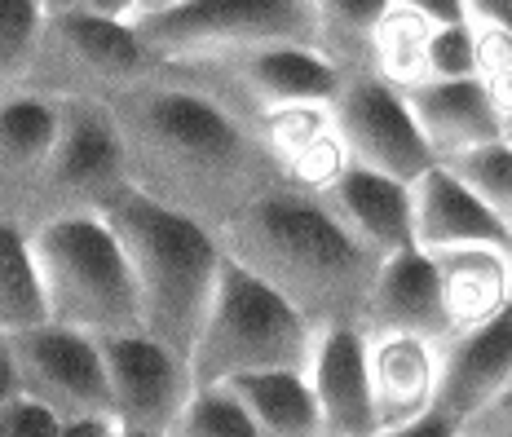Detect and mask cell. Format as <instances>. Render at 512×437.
<instances>
[{
	"label": "cell",
	"instance_id": "cell-12",
	"mask_svg": "<svg viewBox=\"0 0 512 437\" xmlns=\"http://www.w3.org/2000/svg\"><path fill=\"white\" fill-rule=\"evenodd\" d=\"M98 345H102V362H106V389H111L115 429L151 433V437L173 433L186 402L195 398L190 362L142 332L106 336Z\"/></svg>",
	"mask_w": 512,
	"mask_h": 437
},
{
	"label": "cell",
	"instance_id": "cell-3",
	"mask_svg": "<svg viewBox=\"0 0 512 437\" xmlns=\"http://www.w3.org/2000/svg\"><path fill=\"white\" fill-rule=\"evenodd\" d=\"M106 221L120 239L128 270H133L142 336L159 340L164 349L190 362L217 279L226 270V252H221L217 234L151 204L137 190Z\"/></svg>",
	"mask_w": 512,
	"mask_h": 437
},
{
	"label": "cell",
	"instance_id": "cell-26",
	"mask_svg": "<svg viewBox=\"0 0 512 437\" xmlns=\"http://www.w3.org/2000/svg\"><path fill=\"white\" fill-rule=\"evenodd\" d=\"M442 168H451V173L486 204L490 217L512 234V146L504 142V137H499V142L477 146V151H464V155L446 159Z\"/></svg>",
	"mask_w": 512,
	"mask_h": 437
},
{
	"label": "cell",
	"instance_id": "cell-21",
	"mask_svg": "<svg viewBox=\"0 0 512 437\" xmlns=\"http://www.w3.org/2000/svg\"><path fill=\"white\" fill-rule=\"evenodd\" d=\"M415 199V248L442 252L464 243H508V230L486 212V204L464 186L451 168L433 164L411 186Z\"/></svg>",
	"mask_w": 512,
	"mask_h": 437
},
{
	"label": "cell",
	"instance_id": "cell-2",
	"mask_svg": "<svg viewBox=\"0 0 512 437\" xmlns=\"http://www.w3.org/2000/svg\"><path fill=\"white\" fill-rule=\"evenodd\" d=\"M230 265L265 283L314 332L367 323V301L380 265L332 221L314 195L279 186L248 204L217 234Z\"/></svg>",
	"mask_w": 512,
	"mask_h": 437
},
{
	"label": "cell",
	"instance_id": "cell-29",
	"mask_svg": "<svg viewBox=\"0 0 512 437\" xmlns=\"http://www.w3.org/2000/svg\"><path fill=\"white\" fill-rule=\"evenodd\" d=\"M429 80H477V36L473 23L437 27L429 40Z\"/></svg>",
	"mask_w": 512,
	"mask_h": 437
},
{
	"label": "cell",
	"instance_id": "cell-13",
	"mask_svg": "<svg viewBox=\"0 0 512 437\" xmlns=\"http://www.w3.org/2000/svg\"><path fill=\"white\" fill-rule=\"evenodd\" d=\"M512 393V309L437 345L433 411L451 424H477Z\"/></svg>",
	"mask_w": 512,
	"mask_h": 437
},
{
	"label": "cell",
	"instance_id": "cell-36",
	"mask_svg": "<svg viewBox=\"0 0 512 437\" xmlns=\"http://www.w3.org/2000/svg\"><path fill=\"white\" fill-rule=\"evenodd\" d=\"M18 398V376H14V358H9V340H0V402Z\"/></svg>",
	"mask_w": 512,
	"mask_h": 437
},
{
	"label": "cell",
	"instance_id": "cell-33",
	"mask_svg": "<svg viewBox=\"0 0 512 437\" xmlns=\"http://www.w3.org/2000/svg\"><path fill=\"white\" fill-rule=\"evenodd\" d=\"M464 429L460 424H451L446 415H420V420H411V424H402V429H389V433H376V437H460Z\"/></svg>",
	"mask_w": 512,
	"mask_h": 437
},
{
	"label": "cell",
	"instance_id": "cell-11",
	"mask_svg": "<svg viewBox=\"0 0 512 437\" xmlns=\"http://www.w3.org/2000/svg\"><path fill=\"white\" fill-rule=\"evenodd\" d=\"M18 393L45 407L58 424L111 420V389H106L102 345L84 332L45 323L23 336H9Z\"/></svg>",
	"mask_w": 512,
	"mask_h": 437
},
{
	"label": "cell",
	"instance_id": "cell-27",
	"mask_svg": "<svg viewBox=\"0 0 512 437\" xmlns=\"http://www.w3.org/2000/svg\"><path fill=\"white\" fill-rule=\"evenodd\" d=\"M40 36H45V9L36 0H0V98L27 84Z\"/></svg>",
	"mask_w": 512,
	"mask_h": 437
},
{
	"label": "cell",
	"instance_id": "cell-41",
	"mask_svg": "<svg viewBox=\"0 0 512 437\" xmlns=\"http://www.w3.org/2000/svg\"><path fill=\"white\" fill-rule=\"evenodd\" d=\"M115 437H151V433H124V429H115Z\"/></svg>",
	"mask_w": 512,
	"mask_h": 437
},
{
	"label": "cell",
	"instance_id": "cell-43",
	"mask_svg": "<svg viewBox=\"0 0 512 437\" xmlns=\"http://www.w3.org/2000/svg\"><path fill=\"white\" fill-rule=\"evenodd\" d=\"M460 437H477V433H460Z\"/></svg>",
	"mask_w": 512,
	"mask_h": 437
},
{
	"label": "cell",
	"instance_id": "cell-6",
	"mask_svg": "<svg viewBox=\"0 0 512 437\" xmlns=\"http://www.w3.org/2000/svg\"><path fill=\"white\" fill-rule=\"evenodd\" d=\"M62 106V129L53 142L49 164L40 168L18 230L58 226V221H106L115 208L133 195V181L124 168V151L115 124L102 102L76 98Z\"/></svg>",
	"mask_w": 512,
	"mask_h": 437
},
{
	"label": "cell",
	"instance_id": "cell-20",
	"mask_svg": "<svg viewBox=\"0 0 512 437\" xmlns=\"http://www.w3.org/2000/svg\"><path fill=\"white\" fill-rule=\"evenodd\" d=\"M442 283L446 318L455 332L482 327L512 309V265L508 243H464V248L429 252Z\"/></svg>",
	"mask_w": 512,
	"mask_h": 437
},
{
	"label": "cell",
	"instance_id": "cell-5",
	"mask_svg": "<svg viewBox=\"0 0 512 437\" xmlns=\"http://www.w3.org/2000/svg\"><path fill=\"white\" fill-rule=\"evenodd\" d=\"M45 283L49 323L93 340L142 332L133 270L111 221H58L27 234Z\"/></svg>",
	"mask_w": 512,
	"mask_h": 437
},
{
	"label": "cell",
	"instance_id": "cell-28",
	"mask_svg": "<svg viewBox=\"0 0 512 437\" xmlns=\"http://www.w3.org/2000/svg\"><path fill=\"white\" fill-rule=\"evenodd\" d=\"M168 437H261L234 389H195Z\"/></svg>",
	"mask_w": 512,
	"mask_h": 437
},
{
	"label": "cell",
	"instance_id": "cell-38",
	"mask_svg": "<svg viewBox=\"0 0 512 437\" xmlns=\"http://www.w3.org/2000/svg\"><path fill=\"white\" fill-rule=\"evenodd\" d=\"M177 5H186V0H142V18H159V14H173Z\"/></svg>",
	"mask_w": 512,
	"mask_h": 437
},
{
	"label": "cell",
	"instance_id": "cell-32",
	"mask_svg": "<svg viewBox=\"0 0 512 437\" xmlns=\"http://www.w3.org/2000/svg\"><path fill=\"white\" fill-rule=\"evenodd\" d=\"M80 9L93 18H102V23H115V27L142 23V0H80Z\"/></svg>",
	"mask_w": 512,
	"mask_h": 437
},
{
	"label": "cell",
	"instance_id": "cell-10",
	"mask_svg": "<svg viewBox=\"0 0 512 437\" xmlns=\"http://www.w3.org/2000/svg\"><path fill=\"white\" fill-rule=\"evenodd\" d=\"M332 120L354 168L415 186L437 164L429 142L415 129V115L407 98H402V89L384 84L376 71L340 76V89L332 98Z\"/></svg>",
	"mask_w": 512,
	"mask_h": 437
},
{
	"label": "cell",
	"instance_id": "cell-8",
	"mask_svg": "<svg viewBox=\"0 0 512 437\" xmlns=\"http://www.w3.org/2000/svg\"><path fill=\"white\" fill-rule=\"evenodd\" d=\"M159 67L181 84H190L195 93H204L208 102H217L248 129H256L265 115L283 111V106H332L340 89V71L318 49L305 45H265L221 53V58L177 62V67L159 62Z\"/></svg>",
	"mask_w": 512,
	"mask_h": 437
},
{
	"label": "cell",
	"instance_id": "cell-34",
	"mask_svg": "<svg viewBox=\"0 0 512 437\" xmlns=\"http://www.w3.org/2000/svg\"><path fill=\"white\" fill-rule=\"evenodd\" d=\"M464 5H468V23H486L512 36V0H464Z\"/></svg>",
	"mask_w": 512,
	"mask_h": 437
},
{
	"label": "cell",
	"instance_id": "cell-17",
	"mask_svg": "<svg viewBox=\"0 0 512 437\" xmlns=\"http://www.w3.org/2000/svg\"><path fill=\"white\" fill-rule=\"evenodd\" d=\"M402 98H407L415 129L429 142L437 164L504 137V115L490 102L482 80H424Z\"/></svg>",
	"mask_w": 512,
	"mask_h": 437
},
{
	"label": "cell",
	"instance_id": "cell-42",
	"mask_svg": "<svg viewBox=\"0 0 512 437\" xmlns=\"http://www.w3.org/2000/svg\"><path fill=\"white\" fill-rule=\"evenodd\" d=\"M508 265H512V234H508Z\"/></svg>",
	"mask_w": 512,
	"mask_h": 437
},
{
	"label": "cell",
	"instance_id": "cell-31",
	"mask_svg": "<svg viewBox=\"0 0 512 437\" xmlns=\"http://www.w3.org/2000/svg\"><path fill=\"white\" fill-rule=\"evenodd\" d=\"M393 5L411 9V14H420L424 23H433V27L468 23V5H464V0H393Z\"/></svg>",
	"mask_w": 512,
	"mask_h": 437
},
{
	"label": "cell",
	"instance_id": "cell-15",
	"mask_svg": "<svg viewBox=\"0 0 512 437\" xmlns=\"http://www.w3.org/2000/svg\"><path fill=\"white\" fill-rule=\"evenodd\" d=\"M362 332L367 336H420L429 345H442V340L455 336L429 252L411 248L380 265Z\"/></svg>",
	"mask_w": 512,
	"mask_h": 437
},
{
	"label": "cell",
	"instance_id": "cell-25",
	"mask_svg": "<svg viewBox=\"0 0 512 437\" xmlns=\"http://www.w3.org/2000/svg\"><path fill=\"white\" fill-rule=\"evenodd\" d=\"M433 23H424L420 14L393 5L380 18L376 40H371V71L393 84V89H415V84L429 80V40H433Z\"/></svg>",
	"mask_w": 512,
	"mask_h": 437
},
{
	"label": "cell",
	"instance_id": "cell-16",
	"mask_svg": "<svg viewBox=\"0 0 512 437\" xmlns=\"http://www.w3.org/2000/svg\"><path fill=\"white\" fill-rule=\"evenodd\" d=\"M305 380L314 389L323 437H376V411H371L367 380V332H358V327L318 332Z\"/></svg>",
	"mask_w": 512,
	"mask_h": 437
},
{
	"label": "cell",
	"instance_id": "cell-37",
	"mask_svg": "<svg viewBox=\"0 0 512 437\" xmlns=\"http://www.w3.org/2000/svg\"><path fill=\"white\" fill-rule=\"evenodd\" d=\"M58 437H115L111 420H80V424H62Z\"/></svg>",
	"mask_w": 512,
	"mask_h": 437
},
{
	"label": "cell",
	"instance_id": "cell-35",
	"mask_svg": "<svg viewBox=\"0 0 512 437\" xmlns=\"http://www.w3.org/2000/svg\"><path fill=\"white\" fill-rule=\"evenodd\" d=\"M464 433H477V437H512V402H499L495 411H486L477 424H468Z\"/></svg>",
	"mask_w": 512,
	"mask_h": 437
},
{
	"label": "cell",
	"instance_id": "cell-19",
	"mask_svg": "<svg viewBox=\"0 0 512 437\" xmlns=\"http://www.w3.org/2000/svg\"><path fill=\"white\" fill-rule=\"evenodd\" d=\"M62 129V106L40 93H9L0 98V221L23 212L40 168L49 164Z\"/></svg>",
	"mask_w": 512,
	"mask_h": 437
},
{
	"label": "cell",
	"instance_id": "cell-9",
	"mask_svg": "<svg viewBox=\"0 0 512 437\" xmlns=\"http://www.w3.org/2000/svg\"><path fill=\"white\" fill-rule=\"evenodd\" d=\"M155 67V53L142 45L137 27H115L84 14V9H71V14L45 18L31 76L18 93H40L49 102H102L111 89L137 76H151Z\"/></svg>",
	"mask_w": 512,
	"mask_h": 437
},
{
	"label": "cell",
	"instance_id": "cell-30",
	"mask_svg": "<svg viewBox=\"0 0 512 437\" xmlns=\"http://www.w3.org/2000/svg\"><path fill=\"white\" fill-rule=\"evenodd\" d=\"M58 433H62V424L45 407L23 398V393L0 402V437H58Z\"/></svg>",
	"mask_w": 512,
	"mask_h": 437
},
{
	"label": "cell",
	"instance_id": "cell-4",
	"mask_svg": "<svg viewBox=\"0 0 512 437\" xmlns=\"http://www.w3.org/2000/svg\"><path fill=\"white\" fill-rule=\"evenodd\" d=\"M318 332L287 301L226 261L208 318L190 349L195 389H226L270 371H309Z\"/></svg>",
	"mask_w": 512,
	"mask_h": 437
},
{
	"label": "cell",
	"instance_id": "cell-23",
	"mask_svg": "<svg viewBox=\"0 0 512 437\" xmlns=\"http://www.w3.org/2000/svg\"><path fill=\"white\" fill-rule=\"evenodd\" d=\"M45 323H49V301L36 257H31V239L14 221H0V340L23 336Z\"/></svg>",
	"mask_w": 512,
	"mask_h": 437
},
{
	"label": "cell",
	"instance_id": "cell-39",
	"mask_svg": "<svg viewBox=\"0 0 512 437\" xmlns=\"http://www.w3.org/2000/svg\"><path fill=\"white\" fill-rule=\"evenodd\" d=\"M40 9H45V18L53 14H71V9H80V0H36Z\"/></svg>",
	"mask_w": 512,
	"mask_h": 437
},
{
	"label": "cell",
	"instance_id": "cell-24",
	"mask_svg": "<svg viewBox=\"0 0 512 437\" xmlns=\"http://www.w3.org/2000/svg\"><path fill=\"white\" fill-rule=\"evenodd\" d=\"M318 9V53L340 71H371V40L393 0H314Z\"/></svg>",
	"mask_w": 512,
	"mask_h": 437
},
{
	"label": "cell",
	"instance_id": "cell-14",
	"mask_svg": "<svg viewBox=\"0 0 512 437\" xmlns=\"http://www.w3.org/2000/svg\"><path fill=\"white\" fill-rule=\"evenodd\" d=\"M318 204L332 212V221L358 248H367L376 261H389L398 252L415 248V199L411 186L367 168L349 164L323 195H314Z\"/></svg>",
	"mask_w": 512,
	"mask_h": 437
},
{
	"label": "cell",
	"instance_id": "cell-1",
	"mask_svg": "<svg viewBox=\"0 0 512 437\" xmlns=\"http://www.w3.org/2000/svg\"><path fill=\"white\" fill-rule=\"evenodd\" d=\"M142 199L221 234L248 204L283 186L279 164L248 124L155 67L102 98Z\"/></svg>",
	"mask_w": 512,
	"mask_h": 437
},
{
	"label": "cell",
	"instance_id": "cell-7",
	"mask_svg": "<svg viewBox=\"0 0 512 437\" xmlns=\"http://www.w3.org/2000/svg\"><path fill=\"white\" fill-rule=\"evenodd\" d=\"M137 36L168 67L265 45L318 49V9L314 0H186L173 14L142 18Z\"/></svg>",
	"mask_w": 512,
	"mask_h": 437
},
{
	"label": "cell",
	"instance_id": "cell-18",
	"mask_svg": "<svg viewBox=\"0 0 512 437\" xmlns=\"http://www.w3.org/2000/svg\"><path fill=\"white\" fill-rule=\"evenodd\" d=\"M367 380L376 433L402 429L433 411L437 345L420 336H367Z\"/></svg>",
	"mask_w": 512,
	"mask_h": 437
},
{
	"label": "cell",
	"instance_id": "cell-40",
	"mask_svg": "<svg viewBox=\"0 0 512 437\" xmlns=\"http://www.w3.org/2000/svg\"><path fill=\"white\" fill-rule=\"evenodd\" d=\"M504 142L512 146V120H504Z\"/></svg>",
	"mask_w": 512,
	"mask_h": 437
},
{
	"label": "cell",
	"instance_id": "cell-44",
	"mask_svg": "<svg viewBox=\"0 0 512 437\" xmlns=\"http://www.w3.org/2000/svg\"><path fill=\"white\" fill-rule=\"evenodd\" d=\"M504 402H512V393H508V398H504Z\"/></svg>",
	"mask_w": 512,
	"mask_h": 437
},
{
	"label": "cell",
	"instance_id": "cell-22",
	"mask_svg": "<svg viewBox=\"0 0 512 437\" xmlns=\"http://www.w3.org/2000/svg\"><path fill=\"white\" fill-rule=\"evenodd\" d=\"M234 389L243 411L252 415L261 437H323L314 389L301 371H270V376H248Z\"/></svg>",
	"mask_w": 512,
	"mask_h": 437
}]
</instances>
